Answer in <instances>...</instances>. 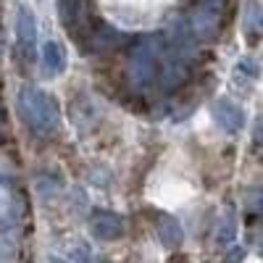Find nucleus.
<instances>
[{
    "label": "nucleus",
    "mask_w": 263,
    "mask_h": 263,
    "mask_svg": "<svg viewBox=\"0 0 263 263\" xmlns=\"http://www.w3.org/2000/svg\"><path fill=\"white\" fill-rule=\"evenodd\" d=\"M18 114L24 119V124L32 132H37V135L48 137L53 132H58V124H61L58 103H55V98L42 92L34 84H27L18 90Z\"/></svg>",
    "instance_id": "1"
},
{
    "label": "nucleus",
    "mask_w": 263,
    "mask_h": 263,
    "mask_svg": "<svg viewBox=\"0 0 263 263\" xmlns=\"http://www.w3.org/2000/svg\"><path fill=\"white\" fill-rule=\"evenodd\" d=\"M161 55H163V37H158V34L142 37L137 42V48L132 50L129 63H126V77L137 90H145V87L158 82Z\"/></svg>",
    "instance_id": "2"
},
{
    "label": "nucleus",
    "mask_w": 263,
    "mask_h": 263,
    "mask_svg": "<svg viewBox=\"0 0 263 263\" xmlns=\"http://www.w3.org/2000/svg\"><path fill=\"white\" fill-rule=\"evenodd\" d=\"M58 13H61V24L71 34V40H77L82 48L90 45L92 34L100 27L95 18L92 0H58Z\"/></svg>",
    "instance_id": "3"
},
{
    "label": "nucleus",
    "mask_w": 263,
    "mask_h": 263,
    "mask_svg": "<svg viewBox=\"0 0 263 263\" xmlns=\"http://www.w3.org/2000/svg\"><path fill=\"white\" fill-rule=\"evenodd\" d=\"M16 34H18V53L24 61H34V45H37V21L29 8H18L16 16Z\"/></svg>",
    "instance_id": "4"
},
{
    "label": "nucleus",
    "mask_w": 263,
    "mask_h": 263,
    "mask_svg": "<svg viewBox=\"0 0 263 263\" xmlns=\"http://www.w3.org/2000/svg\"><path fill=\"white\" fill-rule=\"evenodd\" d=\"M21 213H24V197L16 195L11 184L0 182V232L16 227Z\"/></svg>",
    "instance_id": "5"
},
{
    "label": "nucleus",
    "mask_w": 263,
    "mask_h": 263,
    "mask_svg": "<svg viewBox=\"0 0 263 263\" xmlns=\"http://www.w3.org/2000/svg\"><path fill=\"white\" fill-rule=\"evenodd\" d=\"M92 234L100 239H119L124 234V218L111 211H95L92 213Z\"/></svg>",
    "instance_id": "6"
},
{
    "label": "nucleus",
    "mask_w": 263,
    "mask_h": 263,
    "mask_svg": "<svg viewBox=\"0 0 263 263\" xmlns=\"http://www.w3.org/2000/svg\"><path fill=\"white\" fill-rule=\"evenodd\" d=\"M213 116H216L218 126H224L227 132H239V129L245 126L242 108L234 105L232 100H216L213 103Z\"/></svg>",
    "instance_id": "7"
},
{
    "label": "nucleus",
    "mask_w": 263,
    "mask_h": 263,
    "mask_svg": "<svg viewBox=\"0 0 263 263\" xmlns=\"http://www.w3.org/2000/svg\"><path fill=\"white\" fill-rule=\"evenodd\" d=\"M156 232H158L161 242H163L166 248H179L182 239H184L182 227L177 224V218H171L168 213H158V218H156Z\"/></svg>",
    "instance_id": "8"
},
{
    "label": "nucleus",
    "mask_w": 263,
    "mask_h": 263,
    "mask_svg": "<svg viewBox=\"0 0 263 263\" xmlns=\"http://www.w3.org/2000/svg\"><path fill=\"white\" fill-rule=\"evenodd\" d=\"M42 69L48 74H61L66 69V50L55 40H48L45 45H42Z\"/></svg>",
    "instance_id": "9"
},
{
    "label": "nucleus",
    "mask_w": 263,
    "mask_h": 263,
    "mask_svg": "<svg viewBox=\"0 0 263 263\" xmlns=\"http://www.w3.org/2000/svg\"><path fill=\"white\" fill-rule=\"evenodd\" d=\"M242 32L248 34L250 42H258V34H260V11H258V3H248L245 8V16H242Z\"/></svg>",
    "instance_id": "10"
}]
</instances>
